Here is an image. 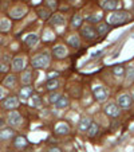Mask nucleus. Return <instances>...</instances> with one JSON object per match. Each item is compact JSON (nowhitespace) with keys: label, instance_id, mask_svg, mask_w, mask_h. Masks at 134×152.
Returning <instances> with one entry per match:
<instances>
[{"label":"nucleus","instance_id":"obj_6","mask_svg":"<svg viewBox=\"0 0 134 152\" xmlns=\"http://www.w3.org/2000/svg\"><path fill=\"white\" fill-rule=\"evenodd\" d=\"M97 28L91 24H87V26H83V27L80 28V35L83 36L86 40H91L97 36Z\"/></svg>","mask_w":134,"mask_h":152},{"label":"nucleus","instance_id":"obj_29","mask_svg":"<svg viewBox=\"0 0 134 152\" xmlns=\"http://www.w3.org/2000/svg\"><path fill=\"white\" fill-rule=\"evenodd\" d=\"M126 82H131L134 81V63L126 69Z\"/></svg>","mask_w":134,"mask_h":152},{"label":"nucleus","instance_id":"obj_34","mask_svg":"<svg viewBox=\"0 0 134 152\" xmlns=\"http://www.w3.org/2000/svg\"><path fill=\"white\" fill-rule=\"evenodd\" d=\"M32 105L34 106H40L42 105V101H40L39 96H32Z\"/></svg>","mask_w":134,"mask_h":152},{"label":"nucleus","instance_id":"obj_28","mask_svg":"<svg viewBox=\"0 0 134 152\" xmlns=\"http://www.w3.org/2000/svg\"><path fill=\"white\" fill-rule=\"evenodd\" d=\"M101 19H102V15H101V14H94V15H88L87 18H86V20H87L88 23H91V24L101 23Z\"/></svg>","mask_w":134,"mask_h":152},{"label":"nucleus","instance_id":"obj_32","mask_svg":"<svg viewBox=\"0 0 134 152\" xmlns=\"http://www.w3.org/2000/svg\"><path fill=\"white\" fill-rule=\"evenodd\" d=\"M38 15L39 18H42V19H50V11L48 10H46V8H38Z\"/></svg>","mask_w":134,"mask_h":152},{"label":"nucleus","instance_id":"obj_21","mask_svg":"<svg viewBox=\"0 0 134 152\" xmlns=\"http://www.w3.org/2000/svg\"><path fill=\"white\" fill-rule=\"evenodd\" d=\"M98 132H99V125L97 124V123H94V121H91V124H90L88 131H87L88 137H95L98 135Z\"/></svg>","mask_w":134,"mask_h":152},{"label":"nucleus","instance_id":"obj_39","mask_svg":"<svg viewBox=\"0 0 134 152\" xmlns=\"http://www.w3.org/2000/svg\"><path fill=\"white\" fill-rule=\"evenodd\" d=\"M3 125H4V120H3V118H0V128H1Z\"/></svg>","mask_w":134,"mask_h":152},{"label":"nucleus","instance_id":"obj_1","mask_svg":"<svg viewBox=\"0 0 134 152\" xmlns=\"http://www.w3.org/2000/svg\"><path fill=\"white\" fill-rule=\"evenodd\" d=\"M50 62H51L50 54L47 51H44V53H40V54L35 55L34 58H32V61H31V65H32L34 69H46L50 65Z\"/></svg>","mask_w":134,"mask_h":152},{"label":"nucleus","instance_id":"obj_5","mask_svg":"<svg viewBox=\"0 0 134 152\" xmlns=\"http://www.w3.org/2000/svg\"><path fill=\"white\" fill-rule=\"evenodd\" d=\"M103 110H105V114H106V116L113 117V118H115V117H118L119 114H121V108H119V105L115 104V102H109L103 108Z\"/></svg>","mask_w":134,"mask_h":152},{"label":"nucleus","instance_id":"obj_2","mask_svg":"<svg viewBox=\"0 0 134 152\" xmlns=\"http://www.w3.org/2000/svg\"><path fill=\"white\" fill-rule=\"evenodd\" d=\"M127 19H129V14L126 11H114L109 16L107 23L110 26H119V24L125 23Z\"/></svg>","mask_w":134,"mask_h":152},{"label":"nucleus","instance_id":"obj_41","mask_svg":"<svg viewBox=\"0 0 134 152\" xmlns=\"http://www.w3.org/2000/svg\"><path fill=\"white\" fill-rule=\"evenodd\" d=\"M8 152H12V151H8Z\"/></svg>","mask_w":134,"mask_h":152},{"label":"nucleus","instance_id":"obj_25","mask_svg":"<svg viewBox=\"0 0 134 152\" xmlns=\"http://www.w3.org/2000/svg\"><path fill=\"white\" fill-rule=\"evenodd\" d=\"M113 74L117 78H121L126 74V69H125L122 65H115V66L113 67Z\"/></svg>","mask_w":134,"mask_h":152},{"label":"nucleus","instance_id":"obj_26","mask_svg":"<svg viewBox=\"0 0 134 152\" xmlns=\"http://www.w3.org/2000/svg\"><path fill=\"white\" fill-rule=\"evenodd\" d=\"M58 88H59V81H58L56 78L55 79H48L46 82V89L50 90V92H55Z\"/></svg>","mask_w":134,"mask_h":152},{"label":"nucleus","instance_id":"obj_12","mask_svg":"<svg viewBox=\"0 0 134 152\" xmlns=\"http://www.w3.org/2000/svg\"><path fill=\"white\" fill-rule=\"evenodd\" d=\"M101 7L105 11H114L118 7V0H102L101 1Z\"/></svg>","mask_w":134,"mask_h":152},{"label":"nucleus","instance_id":"obj_8","mask_svg":"<svg viewBox=\"0 0 134 152\" xmlns=\"http://www.w3.org/2000/svg\"><path fill=\"white\" fill-rule=\"evenodd\" d=\"M67 54H69V51H67L66 46H63V45H56V46L52 47V55L56 59L66 58V57H67Z\"/></svg>","mask_w":134,"mask_h":152},{"label":"nucleus","instance_id":"obj_9","mask_svg":"<svg viewBox=\"0 0 134 152\" xmlns=\"http://www.w3.org/2000/svg\"><path fill=\"white\" fill-rule=\"evenodd\" d=\"M12 70L16 71V73H19V71H23L24 67H26V59L23 57H16V58L12 59Z\"/></svg>","mask_w":134,"mask_h":152},{"label":"nucleus","instance_id":"obj_10","mask_svg":"<svg viewBox=\"0 0 134 152\" xmlns=\"http://www.w3.org/2000/svg\"><path fill=\"white\" fill-rule=\"evenodd\" d=\"M8 124L11 127H18L22 124V114L16 110H12L11 113L8 114Z\"/></svg>","mask_w":134,"mask_h":152},{"label":"nucleus","instance_id":"obj_11","mask_svg":"<svg viewBox=\"0 0 134 152\" xmlns=\"http://www.w3.org/2000/svg\"><path fill=\"white\" fill-rule=\"evenodd\" d=\"M65 23H66L65 16L61 15V14H55L50 18V24L54 27H62V26H65Z\"/></svg>","mask_w":134,"mask_h":152},{"label":"nucleus","instance_id":"obj_22","mask_svg":"<svg viewBox=\"0 0 134 152\" xmlns=\"http://www.w3.org/2000/svg\"><path fill=\"white\" fill-rule=\"evenodd\" d=\"M82 24H83V18L80 14H75L73 16V20H71V26L74 28H80L82 27Z\"/></svg>","mask_w":134,"mask_h":152},{"label":"nucleus","instance_id":"obj_20","mask_svg":"<svg viewBox=\"0 0 134 152\" xmlns=\"http://www.w3.org/2000/svg\"><path fill=\"white\" fill-rule=\"evenodd\" d=\"M38 42H39V36L36 35V34H28V35L24 38V43H26L27 46H30V47L35 46Z\"/></svg>","mask_w":134,"mask_h":152},{"label":"nucleus","instance_id":"obj_18","mask_svg":"<svg viewBox=\"0 0 134 152\" xmlns=\"http://www.w3.org/2000/svg\"><path fill=\"white\" fill-rule=\"evenodd\" d=\"M90 124H91V118H88V117H83V118H80L79 124H78V129H79V132H87Z\"/></svg>","mask_w":134,"mask_h":152},{"label":"nucleus","instance_id":"obj_24","mask_svg":"<svg viewBox=\"0 0 134 152\" xmlns=\"http://www.w3.org/2000/svg\"><path fill=\"white\" fill-rule=\"evenodd\" d=\"M110 30V24L109 23H105V22H101L98 23V27H97V32L99 34V35H106L107 32Z\"/></svg>","mask_w":134,"mask_h":152},{"label":"nucleus","instance_id":"obj_15","mask_svg":"<svg viewBox=\"0 0 134 152\" xmlns=\"http://www.w3.org/2000/svg\"><path fill=\"white\" fill-rule=\"evenodd\" d=\"M16 84H18V79H16V75H14V74L7 75L3 81V85L5 88H8V89H14L16 86Z\"/></svg>","mask_w":134,"mask_h":152},{"label":"nucleus","instance_id":"obj_4","mask_svg":"<svg viewBox=\"0 0 134 152\" xmlns=\"http://www.w3.org/2000/svg\"><path fill=\"white\" fill-rule=\"evenodd\" d=\"M131 96L129 94L123 93V94H119L118 97H117V104L119 105V108L123 110H129L131 108Z\"/></svg>","mask_w":134,"mask_h":152},{"label":"nucleus","instance_id":"obj_13","mask_svg":"<svg viewBox=\"0 0 134 152\" xmlns=\"http://www.w3.org/2000/svg\"><path fill=\"white\" fill-rule=\"evenodd\" d=\"M14 136H15V131H14V129H11V128L0 129V140H1V141L11 140Z\"/></svg>","mask_w":134,"mask_h":152},{"label":"nucleus","instance_id":"obj_23","mask_svg":"<svg viewBox=\"0 0 134 152\" xmlns=\"http://www.w3.org/2000/svg\"><path fill=\"white\" fill-rule=\"evenodd\" d=\"M31 94H32V88L31 86H28V85H26V86H23L22 89H20V92H19V96L23 100H27V98H30L31 97Z\"/></svg>","mask_w":134,"mask_h":152},{"label":"nucleus","instance_id":"obj_38","mask_svg":"<svg viewBox=\"0 0 134 152\" xmlns=\"http://www.w3.org/2000/svg\"><path fill=\"white\" fill-rule=\"evenodd\" d=\"M7 70V66H0V71H5Z\"/></svg>","mask_w":134,"mask_h":152},{"label":"nucleus","instance_id":"obj_27","mask_svg":"<svg viewBox=\"0 0 134 152\" xmlns=\"http://www.w3.org/2000/svg\"><path fill=\"white\" fill-rule=\"evenodd\" d=\"M69 104H70L69 98H67V97H63V96H62V97L59 98V101L55 104V106H56L58 109H63V108H67V106H69Z\"/></svg>","mask_w":134,"mask_h":152},{"label":"nucleus","instance_id":"obj_16","mask_svg":"<svg viewBox=\"0 0 134 152\" xmlns=\"http://www.w3.org/2000/svg\"><path fill=\"white\" fill-rule=\"evenodd\" d=\"M67 45L70 47H73V49H79L80 47V38L77 35V34H74V35H70L67 38Z\"/></svg>","mask_w":134,"mask_h":152},{"label":"nucleus","instance_id":"obj_17","mask_svg":"<svg viewBox=\"0 0 134 152\" xmlns=\"http://www.w3.org/2000/svg\"><path fill=\"white\" fill-rule=\"evenodd\" d=\"M27 144H28V140L24 136H16L14 139V147L18 149H22L24 147H27Z\"/></svg>","mask_w":134,"mask_h":152},{"label":"nucleus","instance_id":"obj_3","mask_svg":"<svg viewBox=\"0 0 134 152\" xmlns=\"http://www.w3.org/2000/svg\"><path fill=\"white\" fill-rule=\"evenodd\" d=\"M93 96L95 98L98 102H105L109 97V93H107V90L105 86L102 85H97L93 88Z\"/></svg>","mask_w":134,"mask_h":152},{"label":"nucleus","instance_id":"obj_19","mask_svg":"<svg viewBox=\"0 0 134 152\" xmlns=\"http://www.w3.org/2000/svg\"><path fill=\"white\" fill-rule=\"evenodd\" d=\"M70 132V127L66 123H59L55 127V133L56 135H67Z\"/></svg>","mask_w":134,"mask_h":152},{"label":"nucleus","instance_id":"obj_33","mask_svg":"<svg viewBox=\"0 0 134 152\" xmlns=\"http://www.w3.org/2000/svg\"><path fill=\"white\" fill-rule=\"evenodd\" d=\"M31 78H32V73H31L30 70H27L23 73V75H22V82H23L24 85H28L31 82Z\"/></svg>","mask_w":134,"mask_h":152},{"label":"nucleus","instance_id":"obj_36","mask_svg":"<svg viewBox=\"0 0 134 152\" xmlns=\"http://www.w3.org/2000/svg\"><path fill=\"white\" fill-rule=\"evenodd\" d=\"M48 152H63L59 147H51L50 149H48Z\"/></svg>","mask_w":134,"mask_h":152},{"label":"nucleus","instance_id":"obj_37","mask_svg":"<svg viewBox=\"0 0 134 152\" xmlns=\"http://www.w3.org/2000/svg\"><path fill=\"white\" fill-rule=\"evenodd\" d=\"M4 94H5V93H4V89H3V88H1V86H0V100H3Z\"/></svg>","mask_w":134,"mask_h":152},{"label":"nucleus","instance_id":"obj_35","mask_svg":"<svg viewBox=\"0 0 134 152\" xmlns=\"http://www.w3.org/2000/svg\"><path fill=\"white\" fill-rule=\"evenodd\" d=\"M58 75H59V73H58V71H54V73H50V74L47 75V78H48V79H55V78H58Z\"/></svg>","mask_w":134,"mask_h":152},{"label":"nucleus","instance_id":"obj_30","mask_svg":"<svg viewBox=\"0 0 134 152\" xmlns=\"http://www.w3.org/2000/svg\"><path fill=\"white\" fill-rule=\"evenodd\" d=\"M61 97H62V96L59 93H56V92H51V93L48 94V102L55 105V104L59 101V98H61Z\"/></svg>","mask_w":134,"mask_h":152},{"label":"nucleus","instance_id":"obj_7","mask_svg":"<svg viewBox=\"0 0 134 152\" xmlns=\"http://www.w3.org/2000/svg\"><path fill=\"white\" fill-rule=\"evenodd\" d=\"M19 106V98L16 96H10L3 101V108L7 110H15Z\"/></svg>","mask_w":134,"mask_h":152},{"label":"nucleus","instance_id":"obj_31","mask_svg":"<svg viewBox=\"0 0 134 152\" xmlns=\"http://www.w3.org/2000/svg\"><path fill=\"white\" fill-rule=\"evenodd\" d=\"M11 28V22L8 19H3V20H0V31H3V32H5V31H8Z\"/></svg>","mask_w":134,"mask_h":152},{"label":"nucleus","instance_id":"obj_40","mask_svg":"<svg viewBox=\"0 0 134 152\" xmlns=\"http://www.w3.org/2000/svg\"><path fill=\"white\" fill-rule=\"evenodd\" d=\"M130 96H131V100H133V101H134V89L131 90V93H130Z\"/></svg>","mask_w":134,"mask_h":152},{"label":"nucleus","instance_id":"obj_14","mask_svg":"<svg viewBox=\"0 0 134 152\" xmlns=\"http://www.w3.org/2000/svg\"><path fill=\"white\" fill-rule=\"evenodd\" d=\"M26 14H27L26 7H15L14 10L10 11V15H11V18H14V19H20V18H23Z\"/></svg>","mask_w":134,"mask_h":152}]
</instances>
